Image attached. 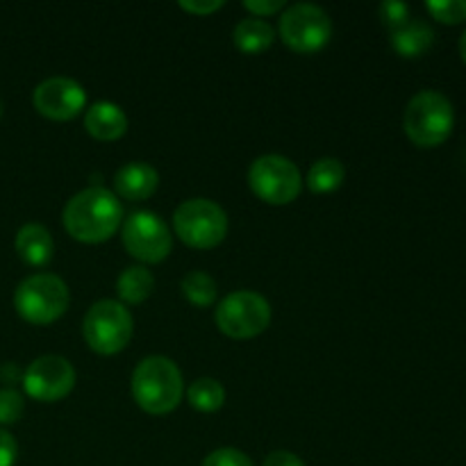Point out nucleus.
<instances>
[{"instance_id": "obj_1", "label": "nucleus", "mask_w": 466, "mask_h": 466, "mask_svg": "<svg viewBox=\"0 0 466 466\" xmlns=\"http://www.w3.org/2000/svg\"><path fill=\"white\" fill-rule=\"evenodd\" d=\"M64 230L80 244H103L123 226V208L105 187H89L66 203Z\"/></svg>"}, {"instance_id": "obj_2", "label": "nucleus", "mask_w": 466, "mask_h": 466, "mask_svg": "<svg viewBox=\"0 0 466 466\" xmlns=\"http://www.w3.org/2000/svg\"><path fill=\"white\" fill-rule=\"evenodd\" d=\"M182 373L173 360L162 355H150L137 364L132 373V399L144 412L162 417L180 405Z\"/></svg>"}, {"instance_id": "obj_3", "label": "nucleus", "mask_w": 466, "mask_h": 466, "mask_svg": "<svg viewBox=\"0 0 466 466\" xmlns=\"http://www.w3.org/2000/svg\"><path fill=\"white\" fill-rule=\"evenodd\" d=\"M455 126V112L451 100L441 91L423 89L410 98L405 107L403 127L419 148H435L451 137Z\"/></svg>"}, {"instance_id": "obj_4", "label": "nucleus", "mask_w": 466, "mask_h": 466, "mask_svg": "<svg viewBox=\"0 0 466 466\" xmlns=\"http://www.w3.org/2000/svg\"><path fill=\"white\" fill-rule=\"evenodd\" d=\"M68 287L53 273H36L16 287L14 308L23 321L32 326H48L64 317L68 309Z\"/></svg>"}, {"instance_id": "obj_5", "label": "nucleus", "mask_w": 466, "mask_h": 466, "mask_svg": "<svg viewBox=\"0 0 466 466\" xmlns=\"http://www.w3.org/2000/svg\"><path fill=\"white\" fill-rule=\"evenodd\" d=\"M173 228L182 244L189 248L208 250L221 244L228 235V214L221 205L208 198H191L177 205Z\"/></svg>"}, {"instance_id": "obj_6", "label": "nucleus", "mask_w": 466, "mask_h": 466, "mask_svg": "<svg viewBox=\"0 0 466 466\" xmlns=\"http://www.w3.org/2000/svg\"><path fill=\"white\" fill-rule=\"evenodd\" d=\"M132 314L118 300H98L91 305L82 323L86 346L98 355H116L132 339Z\"/></svg>"}, {"instance_id": "obj_7", "label": "nucleus", "mask_w": 466, "mask_h": 466, "mask_svg": "<svg viewBox=\"0 0 466 466\" xmlns=\"http://www.w3.org/2000/svg\"><path fill=\"white\" fill-rule=\"evenodd\" d=\"M214 319L218 330L230 339H253L271 323V305L264 296L241 289L218 303Z\"/></svg>"}, {"instance_id": "obj_8", "label": "nucleus", "mask_w": 466, "mask_h": 466, "mask_svg": "<svg viewBox=\"0 0 466 466\" xmlns=\"http://www.w3.org/2000/svg\"><path fill=\"white\" fill-rule=\"evenodd\" d=\"M248 187L268 205H289L303 189L299 167L282 155H262L248 168Z\"/></svg>"}, {"instance_id": "obj_9", "label": "nucleus", "mask_w": 466, "mask_h": 466, "mask_svg": "<svg viewBox=\"0 0 466 466\" xmlns=\"http://www.w3.org/2000/svg\"><path fill=\"white\" fill-rule=\"evenodd\" d=\"M280 39L299 55H314L328 46L332 36V23L321 7L309 3L291 5L280 16Z\"/></svg>"}, {"instance_id": "obj_10", "label": "nucleus", "mask_w": 466, "mask_h": 466, "mask_svg": "<svg viewBox=\"0 0 466 466\" xmlns=\"http://www.w3.org/2000/svg\"><path fill=\"white\" fill-rule=\"evenodd\" d=\"M121 239L127 253L144 264H159L173 248L167 223L153 212H135L123 221Z\"/></svg>"}, {"instance_id": "obj_11", "label": "nucleus", "mask_w": 466, "mask_h": 466, "mask_svg": "<svg viewBox=\"0 0 466 466\" xmlns=\"http://www.w3.org/2000/svg\"><path fill=\"white\" fill-rule=\"evenodd\" d=\"M76 387V369L62 355L36 358L23 371V390L39 403H57Z\"/></svg>"}, {"instance_id": "obj_12", "label": "nucleus", "mask_w": 466, "mask_h": 466, "mask_svg": "<svg viewBox=\"0 0 466 466\" xmlns=\"http://www.w3.org/2000/svg\"><path fill=\"white\" fill-rule=\"evenodd\" d=\"M32 103L50 121H71L85 109L86 91L71 77H48L35 89Z\"/></svg>"}, {"instance_id": "obj_13", "label": "nucleus", "mask_w": 466, "mask_h": 466, "mask_svg": "<svg viewBox=\"0 0 466 466\" xmlns=\"http://www.w3.org/2000/svg\"><path fill=\"white\" fill-rule=\"evenodd\" d=\"M159 176L150 164L146 162H130L121 167L114 176V189L121 198L132 200H146L157 191Z\"/></svg>"}, {"instance_id": "obj_14", "label": "nucleus", "mask_w": 466, "mask_h": 466, "mask_svg": "<svg viewBox=\"0 0 466 466\" xmlns=\"http://www.w3.org/2000/svg\"><path fill=\"white\" fill-rule=\"evenodd\" d=\"M85 127L94 139L116 141L127 132V116L118 105L100 100L86 109Z\"/></svg>"}, {"instance_id": "obj_15", "label": "nucleus", "mask_w": 466, "mask_h": 466, "mask_svg": "<svg viewBox=\"0 0 466 466\" xmlns=\"http://www.w3.org/2000/svg\"><path fill=\"white\" fill-rule=\"evenodd\" d=\"M16 250L21 259L30 267H44L53 259V237L39 223H27L16 235Z\"/></svg>"}, {"instance_id": "obj_16", "label": "nucleus", "mask_w": 466, "mask_h": 466, "mask_svg": "<svg viewBox=\"0 0 466 466\" xmlns=\"http://www.w3.org/2000/svg\"><path fill=\"white\" fill-rule=\"evenodd\" d=\"M435 44V30L421 18H410L405 25L391 32V46L400 57H421Z\"/></svg>"}, {"instance_id": "obj_17", "label": "nucleus", "mask_w": 466, "mask_h": 466, "mask_svg": "<svg viewBox=\"0 0 466 466\" xmlns=\"http://www.w3.org/2000/svg\"><path fill=\"white\" fill-rule=\"evenodd\" d=\"M232 41H235L237 50H241L244 55H259L271 48L276 41V32L264 18H246L235 27Z\"/></svg>"}, {"instance_id": "obj_18", "label": "nucleus", "mask_w": 466, "mask_h": 466, "mask_svg": "<svg viewBox=\"0 0 466 466\" xmlns=\"http://www.w3.org/2000/svg\"><path fill=\"white\" fill-rule=\"evenodd\" d=\"M155 278L148 268L144 267H130L118 276L116 280V294L123 303L139 305L153 294Z\"/></svg>"}, {"instance_id": "obj_19", "label": "nucleus", "mask_w": 466, "mask_h": 466, "mask_svg": "<svg viewBox=\"0 0 466 466\" xmlns=\"http://www.w3.org/2000/svg\"><path fill=\"white\" fill-rule=\"evenodd\" d=\"M346 168L339 159L323 157L312 164L308 173V187L314 194H332L344 185Z\"/></svg>"}, {"instance_id": "obj_20", "label": "nucleus", "mask_w": 466, "mask_h": 466, "mask_svg": "<svg viewBox=\"0 0 466 466\" xmlns=\"http://www.w3.org/2000/svg\"><path fill=\"white\" fill-rule=\"evenodd\" d=\"M187 400L198 412L212 414L218 412L223 403H226V390L214 378H200V380L191 382V387L187 390Z\"/></svg>"}, {"instance_id": "obj_21", "label": "nucleus", "mask_w": 466, "mask_h": 466, "mask_svg": "<svg viewBox=\"0 0 466 466\" xmlns=\"http://www.w3.org/2000/svg\"><path fill=\"white\" fill-rule=\"evenodd\" d=\"M182 294L196 308H209L217 300V282L205 271H191L182 278Z\"/></svg>"}, {"instance_id": "obj_22", "label": "nucleus", "mask_w": 466, "mask_h": 466, "mask_svg": "<svg viewBox=\"0 0 466 466\" xmlns=\"http://www.w3.org/2000/svg\"><path fill=\"white\" fill-rule=\"evenodd\" d=\"M426 9L440 23H455L466 21V0H428Z\"/></svg>"}, {"instance_id": "obj_23", "label": "nucleus", "mask_w": 466, "mask_h": 466, "mask_svg": "<svg viewBox=\"0 0 466 466\" xmlns=\"http://www.w3.org/2000/svg\"><path fill=\"white\" fill-rule=\"evenodd\" d=\"M23 410H25V403H23V396L16 390H9V387L0 390V423L3 426L16 423L23 417Z\"/></svg>"}, {"instance_id": "obj_24", "label": "nucleus", "mask_w": 466, "mask_h": 466, "mask_svg": "<svg viewBox=\"0 0 466 466\" xmlns=\"http://www.w3.org/2000/svg\"><path fill=\"white\" fill-rule=\"evenodd\" d=\"M378 14H380V21L394 32L410 21V5L399 3V0H387L378 7Z\"/></svg>"}, {"instance_id": "obj_25", "label": "nucleus", "mask_w": 466, "mask_h": 466, "mask_svg": "<svg viewBox=\"0 0 466 466\" xmlns=\"http://www.w3.org/2000/svg\"><path fill=\"white\" fill-rule=\"evenodd\" d=\"M203 466H253L250 458L237 449H218L205 458Z\"/></svg>"}, {"instance_id": "obj_26", "label": "nucleus", "mask_w": 466, "mask_h": 466, "mask_svg": "<svg viewBox=\"0 0 466 466\" xmlns=\"http://www.w3.org/2000/svg\"><path fill=\"white\" fill-rule=\"evenodd\" d=\"M244 7L248 9L250 14H255V18H264V16H273V14L282 12L285 9V3L280 0H246Z\"/></svg>"}, {"instance_id": "obj_27", "label": "nucleus", "mask_w": 466, "mask_h": 466, "mask_svg": "<svg viewBox=\"0 0 466 466\" xmlns=\"http://www.w3.org/2000/svg\"><path fill=\"white\" fill-rule=\"evenodd\" d=\"M180 5L182 9H185V12H189V14H196V16H208V14H214V12H218V9L223 7V0H196V3H191V0H180Z\"/></svg>"}, {"instance_id": "obj_28", "label": "nucleus", "mask_w": 466, "mask_h": 466, "mask_svg": "<svg viewBox=\"0 0 466 466\" xmlns=\"http://www.w3.org/2000/svg\"><path fill=\"white\" fill-rule=\"evenodd\" d=\"M18 455L16 440L7 431L0 428V466H14Z\"/></svg>"}, {"instance_id": "obj_29", "label": "nucleus", "mask_w": 466, "mask_h": 466, "mask_svg": "<svg viewBox=\"0 0 466 466\" xmlns=\"http://www.w3.org/2000/svg\"><path fill=\"white\" fill-rule=\"evenodd\" d=\"M262 466H305V462L289 451H273Z\"/></svg>"}, {"instance_id": "obj_30", "label": "nucleus", "mask_w": 466, "mask_h": 466, "mask_svg": "<svg viewBox=\"0 0 466 466\" xmlns=\"http://www.w3.org/2000/svg\"><path fill=\"white\" fill-rule=\"evenodd\" d=\"M0 380L5 385H16V382H23V371L14 362H5L0 367Z\"/></svg>"}, {"instance_id": "obj_31", "label": "nucleus", "mask_w": 466, "mask_h": 466, "mask_svg": "<svg viewBox=\"0 0 466 466\" xmlns=\"http://www.w3.org/2000/svg\"><path fill=\"white\" fill-rule=\"evenodd\" d=\"M460 55H462V59L466 64V30L462 32V36H460Z\"/></svg>"}, {"instance_id": "obj_32", "label": "nucleus", "mask_w": 466, "mask_h": 466, "mask_svg": "<svg viewBox=\"0 0 466 466\" xmlns=\"http://www.w3.org/2000/svg\"><path fill=\"white\" fill-rule=\"evenodd\" d=\"M3 109H5L3 107V100H0V118H3Z\"/></svg>"}]
</instances>
